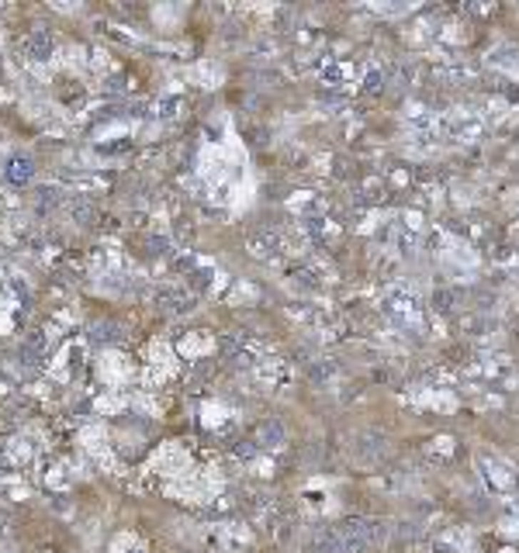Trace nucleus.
<instances>
[{
    "instance_id": "1",
    "label": "nucleus",
    "mask_w": 519,
    "mask_h": 553,
    "mask_svg": "<svg viewBox=\"0 0 519 553\" xmlns=\"http://www.w3.org/2000/svg\"><path fill=\"white\" fill-rule=\"evenodd\" d=\"M4 180L11 187H28L35 180V159L28 153H11L7 163H4Z\"/></svg>"
},
{
    "instance_id": "2",
    "label": "nucleus",
    "mask_w": 519,
    "mask_h": 553,
    "mask_svg": "<svg viewBox=\"0 0 519 553\" xmlns=\"http://www.w3.org/2000/svg\"><path fill=\"white\" fill-rule=\"evenodd\" d=\"M46 335L35 329V332H28L24 335V343H21V350H18V360H21L24 367H39L42 363V356H46Z\"/></svg>"
},
{
    "instance_id": "3",
    "label": "nucleus",
    "mask_w": 519,
    "mask_h": 553,
    "mask_svg": "<svg viewBox=\"0 0 519 553\" xmlns=\"http://www.w3.org/2000/svg\"><path fill=\"white\" fill-rule=\"evenodd\" d=\"M52 45L56 42H52V35H49L46 28H35V31L24 39V49H28L31 59H49V56H52Z\"/></svg>"
},
{
    "instance_id": "4",
    "label": "nucleus",
    "mask_w": 519,
    "mask_h": 553,
    "mask_svg": "<svg viewBox=\"0 0 519 553\" xmlns=\"http://www.w3.org/2000/svg\"><path fill=\"white\" fill-rule=\"evenodd\" d=\"M114 322H94V332H91V339L94 343H114Z\"/></svg>"
},
{
    "instance_id": "5",
    "label": "nucleus",
    "mask_w": 519,
    "mask_h": 553,
    "mask_svg": "<svg viewBox=\"0 0 519 553\" xmlns=\"http://www.w3.org/2000/svg\"><path fill=\"white\" fill-rule=\"evenodd\" d=\"M73 218L80 221V225H94V218H97V211H94L87 201H73Z\"/></svg>"
},
{
    "instance_id": "6",
    "label": "nucleus",
    "mask_w": 519,
    "mask_h": 553,
    "mask_svg": "<svg viewBox=\"0 0 519 553\" xmlns=\"http://www.w3.org/2000/svg\"><path fill=\"white\" fill-rule=\"evenodd\" d=\"M56 204H59V191H52V187H39V211L56 208Z\"/></svg>"
},
{
    "instance_id": "7",
    "label": "nucleus",
    "mask_w": 519,
    "mask_h": 553,
    "mask_svg": "<svg viewBox=\"0 0 519 553\" xmlns=\"http://www.w3.org/2000/svg\"><path fill=\"white\" fill-rule=\"evenodd\" d=\"M129 553H138V550H129Z\"/></svg>"
}]
</instances>
